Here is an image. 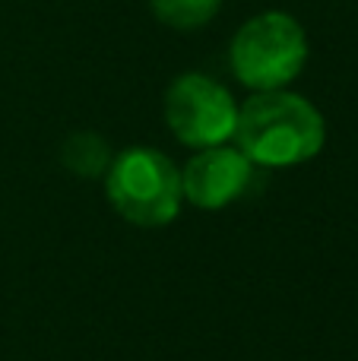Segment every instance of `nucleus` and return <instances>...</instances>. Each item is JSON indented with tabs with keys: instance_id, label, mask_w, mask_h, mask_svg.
<instances>
[{
	"instance_id": "1",
	"label": "nucleus",
	"mask_w": 358,
	"mask_h": 361,
	"mask_svg": "<svg viewBox=\"0 0 358 361\" xmlns=\"http://www.w3.org/2000/svg\"><path fill=\"white\" fill-rule=\"evenodd\" d=\"M232 143L260 171L298 169L323 152L327 118L308 95L292 89L251 92L238 108Z\"/></svg>"
},
{
	"instance_id": "2",
	"label": "nucleus",
	"mask_w": 358,
	"mask_h": 361,
	"mask_svg": "<svg viewBox=\"0 0 358 361\" xmlns=\"http://www.w3.org/2000/svg\"><path fill=\"white\" fill-rule=\"evenodd\" d=\"M311 61L304 25L285 10L247 16L228 42V70L247 92L289 89Z\"/></svg>"
},
{
	"instance_id": "3",
	"label": "nucleus",
	"mask_w": 358,
	"mask_h": 361,
	"mask_svg": "<svg viewBox=\"0 0 358 361\" xmlns=\"http://www.w3.org/2000/svg\"><path fill=\"white\" fill-rule=\"evenodd\" d=\"M105 197L124 222L137 228H165L181 216V169L156 146L114 152L105 171Z\"/></svg>"
},
{
	"instance_id": "4",
	"label": "nucleus",
	"mask_w": 358,
	"mask_h": 361,
	"mask_svg": "<svg viewBox=\"0 0 358 361\" xmlns=\"http://www.w3.org/2000/svg\"><path fill=\"white\" fill-rule=\"evenodd\" d=\"M241 102L216 76L187 70L168 82L162 99L165 127L187 149H209L235 140Z\"/></svg>"
},
{
	"instance_id": "5",
	"label": "nucleus",
	"mask_w": 358,
	"mask_h": 361,
	"mask_svg": "<svg viewBox=\"0 0 358 361\" xmlns=\"http://www.w3.org/2000/svg\"><path fill=\"white\" fill-rule=\"evenodd\" d=\"M257 171L260 169L235 143L197 149L181 165L184 203L206 212H219L251 190Z\"/></svg>"
},
{
	"instance_id": "6",
	"label": "nucleus",
	"mask_w": 358,
	"mask_h": 361,
	"mask_svg": "<svg viewBox=\"0 0 358 361\" xmlns=\"http://www.w3.org/2000/svg\"><path fill=\"white\" fill-rule=\"evenodd\" d=\"M111 159V143L95 130H73L61 143V165L76 178H105Z\"/></svg>"
},
{
	"instance_id": "7",
	"label": "nucleus",
	"mask_w": 358,
	"mask_h": 361,
	"mask_svg": "<svg viewBox=\"0 0 358 361\" xmlns=\"http://www.w3.org/2000/svg\"><path fill=\"white\" fill-rule=\"evenodd\" d=\"M226 0H149V13L175 32H200L219 16Z\"/></svg>"
}]
</instances>
